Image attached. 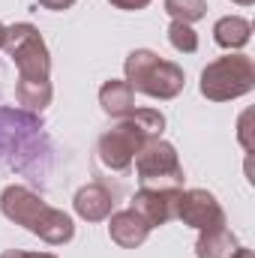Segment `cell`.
Wrapping results in <instances>:
<instances>
[{
    "instance_id": "1",
    "label": "cell",
    "mask_w": 255,
    "mask_h": 258,
    "mask_svg": "<svg viewBox=\"0 0 255 258\" xmlns=\"http://www.w3.org/2000/svg\"><path fill=\"white\" fill-rule=\"evenodd\" d=\"M3 51L12 57L18 69V84H15V99L27 111H42L51 105L54 87H51V54L48 45L39 33L36 24L18 21L6 27L3 36Z\"/></svg>"
},
{
    "instance_id": "2",
    "label": "cell",
    "mask_w": 255,
    "mask_h": 258,
    "mask_svg": "<svg viewBox=\"0 0 255 258\" xmlns=\"http://www.w3.org/2000/svg\"><path fill=\"white\" fill-rule=\"evenodd\" d=\"M0 213L21 225L24 231L36 234L39 240H45L48 246H63L75 237V222L66 210L51 207L48 201H42L39 195L21 183H12L0 192Z\"/></svg>"
},
{
    "instance_id": "3",
    "label": "cell",
    "mask_w": 255,
    "mask_h": 258,
    "mask_svg": "<svg viewBox=\"0 0 255 258\" xmlns=\"http://www.w3.org/2000/svg\"><path fill=\"white\" fill-rule=\"evenodd\" d=\"M165 114L159 108H135L132 114L114 120L96 138V156L108 171H126L144 141L162 138Z\"/></svg>"
},
{
    "instance_id": "4",
    "label": "cell",
    "mask_w": 255,
    "mask_h": 258,
    "mask_svg": "<svg viewBox=\"0 0 255 258\" xmlns=\"http://www.w3.org/2000/svg\"><path fill=\"white\" fill-rule=\"evenodd\" d=\"M123 72H126L123 81L129 87L150 99H174L183 93V84H186L183 66H177L174 60H162L150 48L129 51L123 60Z\"/></svg>"
},
{
    "instance_id": "5",
    "label": "cell",
    "mask_w": 255,
    "mask_h": 258,
    "mask_svg": "<svg viewBox=\"0 0 255 258\" xmlns=\"http://www.w3.org/2000/svg\"><path fill=\"white\" fill-rule=\"evenodd\" d=\"M198 90L210 102H228L240 99L255 90V60L249 54L228 51L225 57H216L201 69Z\"/></svg>"
},
{
    "instance_id": "6",
    "label": "cell",
    "mask_w": 255,
    "mask_h": 258,
    "mask_svg": "<svg viewBox=\"0 0 255 258\" xmlns=\"http://www.w3.org/2000/svg\"><path fill=\"white\" fill-rule=\"evenodd\" d=\"M135 174L141 189H183V165L177 147L165 138H150L135 153Z\"/></svg>"
},
{
    "instance_id": "7",
    "label": "cell",
    "mask_w": 255,
    "mask_h": 258,
    "mask_svg": "<svg viewBox=\"0 0 255 258\" xmlns=\"http://www.w3.org/2000/svg\"><path fill=\"white\" fill-rule=\"evenodd\" d=\"M177 219L183 225L195 228V231L228 225L222 204L216 201V195L207 192V189H183L180 198H177Z\"/></svg>"
},
{
    "instance_id": "8",
    "label": "cell",
    "mask_w": 255,
    "mask_h": 258,
    "mask_svg": "<svg viewBox=\"0 0 255 258\" xmlns=\"http://www.w3.org/2000/svg\"><path fill=\"white\" fill-rule=\"evenodd\" d=\"M183 189H138L129 201V210H135L150 228H159L171 219H177V198Z\"/></svg>"
},
{
    "instance_id": "9",
    "label": "cell",
    "mask_w": 255,
    "mask_h": 258,
    "mask_svg": "<svg viewBox=\"0 0 255 258\" xmlns=\"http://www.w3.org/2000/svg\"><path fill=\"white\" fill-rule=\"evenodd\" d=\"M72 207H75V213H78L81 219H87V222H102V219H108L111 210H114V192H111L105 183H87V186H81V189L75 192Z\"/></svg>"
},
{
    "instance_id": "10",
    "label": "cell",
    "mask_w": 255,
    "mask_h": 258,
    "mask_svg": "<svg viewBox=\"0 0 255 258\" xmlns=\"http://www.w3.org/2000/svg\"><path fill=\"white\" fill-rule=\"evenodd\" d=\"M150 225L135 213V210H111V216H108V234H111V240L117 243V246H123V249H135V246H141L147 237H150Z\"/></svg>"
},
{
    "instance_id": "11",
    "label": "cell",
    "mask_w": 255,
    "mask_h": 258,
    "mask_svg": "<svg viewBox=\"0 0 255 258\" xmlns=\"http://www.w3.org/2000/svg\"><path fill=\"white\" fill-rule=\"evenodd\" d=\"M99 105H102V111L108 117L120 120V117H126V114L135 111V90L129 87L126 81H120V78H108L99 87Z\"/></svg>"
},
{
    "instance_id": "12",
    "label": "cell",
    "mask_w": 255,
    "mask_h": 258,
    "mask_svg": "<svg viewBox=\"0 0 255 258\" xmlns=\"http://www.w3.org/2000/svg\"><path fill=\"white\" fill-rule=\"evenodd\" d=\"M237 237L228 225H219V228H207V231H198V240H195V258H231L237 249Z\"/></svg>"
},
{
    "instance_id": "13",
    "label": "cell",
    "mask_w": 255,
    "mask_h": 258,
    "mask_svg": "<svg viewBox=\"0 0 255 258\" xmlns=\"http://www.w3.org/2000/svg\"><path fill=\"white\" fill-rule=\"evenodd\" d=\"M252 39V24L240 15H225L213 24V42L225 51H240Z\"/></svg>"
},
{
    "instance_id": "14",
    "label": "cell",
    "mask_w": 255,
    "mask_h": 258,
    "mask_svg": "<svg viewBox=\"0 0 255 258\" xmlns=\"http://www.w3.org/2000/svg\"><path fill=\"white\" fill-rule=\"evenodd\" d=\"M165 12L171 15V21L195 24L207 15V0H165Z\"/></svg>"
},
{
    "instance_id": "15",
    "label": "cell",
    "mask_w": 255,
    "mask_h": 258,
    "mask_svg": "<svg viewBox=\"0 0 255 258\" xmlns=\"http://www.w3.org/2000/svg\"><path fill=\"white\" fill-rule=\"evenodd\" d=\"M168 42L180 54H195L198 51V33L192 30V24H183V21H171L168 24Z\"/></svg>"
},
{
    "instance_id": "16",
    "label": "cell",
    "mask_w": 255,
    "mask_h": 258,
    "mask_svg": "<svg viewBox=\"0 0 255 258\" xmlns=\"http://www.w3.org/2000/svg\"><path fill=\"white\" fill-rule=\"evenodd\" d=\"M249 120H252V108H246V111L240 114V123H237V138H240V144H243V150H246V153H252V150H255L252 126H249Z\"/></svg>"
},
{
    "instance_id": "17",
    "label": "cell",
    "mask_w": 255,
    "mask_h": 258,
    "mask_svg": "<svg viewBox=\"0 0 255 258\" xmlns=\"http://www.w3.org/2000/svg\"><path fill=\"white\" fill-rule=\"evenodd\" d=\"M108 3L117 6V9H123V12H138V9L150 6V0H108Z\"/></svg>"
},
{
    "instance_id": "18",
    "label": "cell",
    "mask_w": 255,
    "mask_h": 258,
    "mask_svg": "<svg viewBox=\"0 0 255 258\" xmlns=\"http://www.w3.org/2000/svg\"><path fill=\"white\" fill-rule=\"evenodd\" d=\"M0 258H57L51 252H27V249H6Z\"/></svg>"
},
{
    "instance_id": "19",
    "label": "cell",
    "mask_w": 255,
    "mask_h": 258,
    "mask_svg": "<svg viewBox=\"0 0 255 258\" xmlns=\"http://www.w3.org/2000/svg\"><path fill=\"white\" fill-rule=\"evenodd\" d=\"M42 9H51V12H63V9H72L75 0H36Z\"/></svg>"
},
{
    "instance_id": "20",
    "label": "cell",
    "mask_w": 255,
    "mask_h": 258,
    "mask_svg": "<svg viewBox=\"0 0 255 258\" xmlns=\"http://www.w3.org/2000/svg\"><path fill=\"white\" fill-rule=\"evenodd\" d=\"M231 258H255V252L249 249V246H237V249H234V255H231Z\"/></svg>"
},
{
    "instance_id": "21",
    "label": "cell",
    "mask_w": 255,
    "mask_h": 258,
    "mask_svg": "<svg viewBox=\"0 0 255 258\" xmlns=\"http://www.w3.org/2000/svg\"><path fill=\"white\" fill-rule=\"evenodd\" d=\"M3 36H6V24L0 21V48H3Z\"/></svg>"
},
{
    "instance_id": "22",
    "label": "cell",
    "mask_w": 255,
    "mask_h": 258,
    "mask_svg": "<svg viewBox=\"0 0 255 258\" xmlns=\"http://www.w3.org/2000/svg\"><path fill=\"white\" fill-rule=\"evenodd\" d=\"M231 3H240V6H252L255 0H231Z\"/></svg>"
}]
</instances>
